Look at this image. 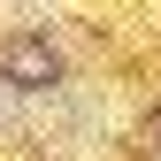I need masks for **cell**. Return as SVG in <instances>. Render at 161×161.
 <instances>
[{
  "label": "cell",
  "mask_w": 161,
  "mask_h": 161,
  "mask_svg": "<svg viewBox=\"0 0 161 161\" xmlns=\"http://www.w3.org/2000/svg\"><path fill=\"white\" fill-rule=\"evenodd\" d=\"M8 115H15V92H8V85H0V123H8Z\"/></svg>",
  "instance_id": "6da1fadb"
}]
</instances>
